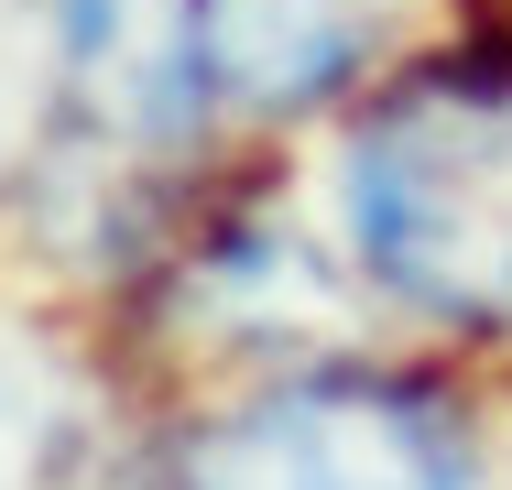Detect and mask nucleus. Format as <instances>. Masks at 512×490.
Returning <instances> with one entry per match:
<instances>
[{"label":"nucleus","mask_w":512,"mask_h":490,"mask_svg":"<svg viewBox=\"0 0 512 490\" xmlns=\"http://www.w3.org/2000/svg\"><path fill=\"white\" fill-rule=\"evenodd\" d=\"M55 88L99 153H175L207 120H229L207 66V0H66Z\"/></svg>","instance_id":"7ed1b4c3"},{"label":"nucleus","mask_w":512,"mask_h":490,"mask_svg":"<svg viewBox=\"0 0 512 490\" xmlns=\"http://www.w3.org/2000/svg\"><path fill=\"white\" fill-rule=\"evenodd\" d=\"M349 251L447 327H512V44L414 66L349 142Z\"/></svg>","instance_id":"f257e3e1"},{"label":"nucleus","mask_w":512,"mask_h":490,"mask_svg":"<svg viewBox=\"0 0 512 490\" xmlns=\"http://www.w3.org/2000/svg\"><path fill=\"white\" fill-rule=\"evenodd\" d=\"M153 490H469V436L404 382H295L197 425Z\"/></svg>","instance_id":"f03ea898"},{"label":"nucleus","mask_w":512,"mask_h":490,"mask_svg":"<svg viewBox=\"0 0 512 490\" xmlns=\"http://www.w3.org/2000/svg\"><path fill=\"white\" fill-rule=\"evenodd\" d=\"M88 480H99L88 392L22 349H0V490H88Z\"/></svg>","instance_id":"20e7f679"}]
</instances>
